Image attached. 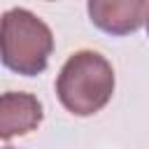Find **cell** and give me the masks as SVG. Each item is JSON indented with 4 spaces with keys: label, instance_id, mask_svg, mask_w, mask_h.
I'll return each instance as SVG.
<instances>
[{
    "label": "cell",
    "instance_id": "obj_1",
    "mask_svg": "<svg viewBox=\"0 0 149 149\" xmlns=\"http://www.w3.org/2000/svg\"><path fill=\"white\" fill-rule=\"evenodd\" d=\"M114 93V70L109 61L91 49L74 51L56 77V95L74 116L100 112Z\"/></svg>",
    "mask_w": 149,
    "mask_h": 149
},
{
    "label": "cell",
    "instance_id": "obj_2",
    "mask_svg": "<svg viewBox=\"0 0 149 149\" xmlns=\"http://www.w3.org/2000/svg\"><path fill=\"white\" fill-rule=\"evenodd\" d=\"M51 51V28L37 14L23 7H12L0 16V61L7 70L35 77L47 70Z\"/></svg>",
    "mask_w": 149,
    "mask_h": 149
},
{
    "label": "cell",
    "instance_id": "obj_3",
    "mask_svg": "<svg viewBox=\"0 0 149 149\" xmlns=\"http://www.w3.org/2000/svg\"><path fill=\"white\" fill-rule=\"evenodd\" d=\"M86 9L98 30L123 37L142 28L149 12V0H88Z\"/></svg>",
    "mask_w": 149,
    "mask_h": 149
},
{
    "label": "cell",
    "instance_id": "obj_5",
    "mask_svg": "<svg viewBox=\"0 0 149 149\" xmlns=\"http://www.w3.org/2000/svg\"><path fill=\"white\" fill-rule=\"evenodd\" d=\"M144 23H147V35H149V12H147V19H144Z\"/></svg>",
    "mask_w": 149,
    "mask_h": 149
},
{
    "label": "cell",
    "instance_id": "obj_4",
    "mask_svg": "<svg viewBox=\"0 0 149 149\" xmlns=\"http://www.w3.org/2000/svg\"><path fill=\"white\" fill-rule=\"evenodd\" d=\"M42 119L44 112L37 95L23 91L0 93V142H9L37 130Z\"/></svg>",
    "mask_w": 149,
    "mask_h": 149
}]
</instances>
